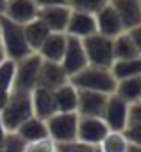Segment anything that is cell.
Instances as JSON below:
<instances>
[{"instance_id":"6da1fadb","label":"cell","mask_w":141,"mask_h":152,"mask_svg":"<svg viewBox=\"0 0 141 152\" xmlns=\"http://www.w3.org/2000/svg\"><path fill=\"white\" fill-rule=\"evenodd\" d=\"M77 90H88V91H98L104 95H113L116 88V79L109 68H100V66H91L88 64L84 70L70 77Z\"/></svg>"},{"instance_id":"7a4b0ae2","label":"cell","mask_w":141,"mask_h":152,"mask_svg":"<svg viewBox=\"0 0 141 152\" xmlns=\"http://www.w3.org/2000/svg\"><path fill=\"white\" fill-rule=\"evenodd\" d=\"M0 45L6 52V57L13 61H20L32 54L25 39L23 25L11 22L4 15H0Z\"/></svg>"},{"instance_id":"3957f363","label":"cell","mask_w":141,"mask_h":152,"mask_svg":"<svg viewBox=\"0 0 141 152\" xmlns=\"http://www.w3.org/2000/svg\"><path fill=\"white\" fill-rule=\"evenodd\" d=\"M31 116H34L32 115V104H31V93L13 90L6 107L0 113V120H2L6 131L15 132Z\"/></svg>"},{"instance_id":"277c9868","label":"cell","mask_w":141,"mask_h":152,"mask_svg":"<svg viewBox=\"0 0 141 152\" xmlns=\"http://www.w3.org/2000/svg\"><path fill=\"white\" fill-rule=\"evenodd\" d=\"M45 124H47L48 138L55 145L77 141V124H79L77 113H55Z\"/></svg>"},{"instance_id":"5b68a950","label":"cell","mask_w":141,"mask_h":152,"mask_svg":"<svg viewBox=\"0 0 141 152\" xmlns=\"http://www.w3.org/2000/svg\"><path fill=\"white\" fill-rule=\"evenodd\" d=\"M82 47H84V52H86V57H88V64L111 70V66L114 63L113 39L111 38H105V36L97 32L89 38H84Z\"/></svg>"},{"instance_id":"8992f818","label":"cell","mask_w":141,"mask_h":152,"mask_svg":"<svg viewBox=\"0 0 141 152\" xmlns=\"http://www.w3.org/2000/svg\"><path fill=\"white\" fill-rule=\"evenodd\" d=\"M41 63H43V59L39 57L38 52H32L27 57L16 61V72H15L13 90L31 93L34 88H38V77H39Z\"/></svg>"},{"instance_id":"52a82bcc","label":"cell","mask_w":141,"mask_h":152,"mask_svg":"<svg viewBox=\"0 0 141 152\" xmlns=\"http://www.w3.org/2000/svg\"><path fill=\"white\" fill-rule=\"evenodd\" d=\"M61 66L66 72L68 79L88 66V57H86V52L82 47V39L66 36V48H64V56L61 59Z\"/></svg>"},{"instance_id":"ba28073f","label":"cell","mask_w":141,"mask_h":152,"mask_svg":"<svg viewBox=\"0 0 141 152\" xmlns=\"http://www.w3.org/2000/svg\"><path fill=\"white\" fill-rule=\"evenodd\" d=\"M109 132V127L102 118L97 116H79L77 124V141L86 145H98L105 134Z\"/></svg>"},{"instance_id":"9c48e42d","label":"cell","mask_w":141,"mask_h":152,"mask_svg":"<svg viewBox=\"0 0 141 152\" xmlns=\"http://www.w3.org/2000/svg\"><path fill=\"white\" fill-rule=\"evenodd\" d=\"M127 116H129V104L121 100L118 95H109L107 104L102 115V120L109 127V131H125L127 127Z\"/></svg>"},{"instance_id":"30bf717a","label":"cell","mask_w":141,"mask_h":152,"mask_svg":"<svg viewBox=\"0 0 141 152\" xmlns=\"http://www.w3.org/2000/svg\"><path fill=\"white\" fill-rule=\"evenodd\" d=\"M64 34L72 36V38H77V39H84V38H89V36L97 34L95 15L81 13V11H72V13H70V20H68Z\"/></svg>"},{"instance_id":"8fae6325","label":"cell","mask_w":141,"mask_h":152,"mask_svg":"<svg viewBox=\"0 0 141 152\" xmlns=\"http://www.w3.org/2000/svg\"><path fill=\"white\" fill-rule=\"evenodd\" d=\"M107 97L98 91H88V90H79V99H77V115L79 116H97L102 118Z\"/></svg>"},{"instance_id":"7c38bea8","label":"cell","mask_w":141,"mask_h":152,"mask_svg":"<svg viewBox=\"0 0 141 152\" xmlns=\"http://www.w3.org/2000/svg\"><path fill=\"white\" fill-rule=\"evenodd\" d=\"M95 20H97V32L102 34V36H105V38L114 39L116 36H120L121 32H125L120 16L116 15V11L113 9V6L109 2L95 15Z\"/></svg>"},{"instance_id":"4fadbf2b","label":"cell","mask_w":141,"mask_h":152,"mask_svg":"<svg viewBox=\"0 0 141 152\" xmlns=\"http://www.w3.org/2000/svg\"><path fill=\"white\" fill-rule=\"evenodd\" d=\"M38 11H39V7L32 0H7L4 16L15 23L27 25L29 22L38 18Z\"/></svg>"},{"instance_id":"5bb4252c","label":"cell","mask_w":141,"mask_h":152,"mask_svg":"<svg viewBox=\"0 0 141 152\" xmlns=\"http://www.w3.org/2000/svg\"><path fill=\"white\" fill-rule=\"evenodd\" d=\"M70 79L66 72L63 70L61 63H50V61H43L41 68H39V77H38V88H45L48 91L57 90L59 86L66 84Z\"/></svg>"},{"instance_id":"9a60e30c","label":"cell","mask_w":141,"mask_h":152,"mask_svg":"<svg viewBox=\"0 0 141 152\" xmlns=\"http://www.w3.org/2000/svg\"><path fill=\"white\" fill-rule=\"evenodd\" d=\"M70 13L72 9L68 6H48L38 11V18L48 27L50 32H64L70 20Z\"/></svg>"},{"instance_id":"2e32d148","label":"cell","mask_w":141,"mask_h":152,"mask_svg":"<svg viewBox=\"0 0 141 152\" xmlns=\"http://www.w3.org/2000/svg\"><path fill=\"white\" fill-rule=\"evenodd\" d=\"M109 4L120 16L123 29L130 31L137 25H141V6L139 0H109Z\"/></svg>"},{"instance_id":"e0dca14e","label":"cell","mask_w":141,"mask_h":152,"mask_svg":"<svg viewBox=\"0 0 141 152\" xmlns=\"http://www.w3.org/2000/svg\"><path fill=\"white\" fill-rule=\"evenodd\" d=\"M31 104H32V115L43 122H47L50 116L57 113L54 104V95L45 88H34L31 91Z\"/></svg>"},{"instance_id":"ac0fdd59","label":"cell","mask_w":141,"mask_h":152,"mask_svg":"<svg viewBox=\"0 0 141 152\" xmlns=\"http://www.w3.org/2000/svg\"><path fill=\"white\" fill-rule=\"evenodd\" d=\"M64 48H66V34L64 32H50L48 38L39 47L38 54L43 61L61 63V59L64 56Z\"/></svg>"},{"instance_id":"d6986e66","label":"cell","mask_w":141,"mask_h":152,"mask_svg":"<svg viewBox=\"0 0 141 152\" xmlns=\"http://www.w3.org/2000/svg\"><path fill=\"white\" fill-rule=\"evenodd\" d=\"M52 95H54V104H55L57 113H77L79 90L70 81L66 84L59 86L57 90H54Z\"/></svg>"},{"instance_id":"ffe728a7","label":"cell","mask_w":141,"mask_h":152,"mask_svg":"<svg viewBox=\"0 0 141 152\" xmlns=\"http://www.w3.org/2000/svg\"><path fill=\"white\" fill-rule=\"evenodd\" d=\"M23 32H25L27 45H29V48H31L32 52H38L39 47L43 45V41H45V39L48 38V34H50L48 27H47L39 18H36V20L29 22L27 25H23Z\"/></svg>"},{"instance_id":"44dd1931","label":"cell","mask_w":141,"mask_h":152,"mask_svg":"<svg viewBox=\"0 0 141 152\" xmlns=\"http://www.w3.org/2000/svg\"><path fill=\"white\" fill-rule=\"evenodd\" d=\"M111 73L116 81L130 79V77H139L141 75V56L132 57V59H120L114 61L111 66Z\"/></svg>"},{"instance_id":"7402d4cb","label":"cell","mask_w":141,"mask_h":152,"mask_svg":"<svg viewBox=\"0 0 141 152\" xmlns=\"http://www.w3.org/2000/svg\"><path fill=\"white\" fill-rule=\"evenodd\" d=\"M114 95H118L127 104H134V102L141 100V75H139V77H130V79L116 81Z\"/></svg>"},{"instance_id":"603a6c76","label":"cell","mask_w":141,"mask_h":152,"mask_svg":"<svg viewBox=\"0 0 141 152\" xmlns=\"http://www.w3.org/2000/svg\"><path fill=\"white\" fill-rule=\"evenodd\" d=\"M16 132L27 141V143H32V141H38V140H43V138H48V131H47V124L36 116H31L29 120H25L18 129Z\"/></svg>"},{"instance_id":"cb8c5ba5","label":"cell","mask_w":141,"mask_h":152,"mask_svg":"<svg viewBox=\"0 0 141 152\" xmlns=\"http://www.w3.org/2000/svg\"><path fill=\"white\" fill-rule=\"evenodd\" d=\"M113 56H114V61H120V59H132V57H137L139 52L134 45V41L130 39L129 32H121L120 36H116L113 39Z\"/></svg>"},{"instance_id":"d4e9b609","label":"cell","mask_w":141,"mask_h":152,"mask_svg":"<svg viewBox=\"0 0 141 152\" xmlns=\"http://www.w3.org/2000/svg\"><path fill=\"white\" fill-rule=\"evenodd\" d=\"M129 141L121 131H109L105 138L98 143L100 152H127Z\"/></svg>"},{"instance_id":"484cf974","label":"cell","mask_w":141,"mask_h":152,"mask_svg":"<svg viewBox=\"0 0 141 152\" xmlns=\"http://www.w3.org/2000/svg\"><path fill=\"white\" fill-rule=\"evenodd\" d=\"M15 72H16V61L6 57L0 63V90L2 91H9V93L13 91Z\"/></svg>"},{"instance_id":"4316f807","label":"cell","mask_w":141,"mask_h":152,"mask_svg":"<svg viewBox=\"0 0 141 152\" xmlns=\"http://www.w3.org/2000/svg\"><path fill=\"white\" fill-rule=\"evenodd\" d=\"M107 2H109V0H66V6L72 11L97 15Z\"/></svg>"},{"instance_id":"83f0119b","label":"cell","mask_w":141,"mask_h":152,"mask_svg":"<svg viewBox=\"0 0 141 152\" xmlns=\"http://www.w3.org/2000/svg\"><path fill=\"white\" fill-rule=\"evenodd\" d=\"M27 145L29 143L15 131V132H7L6 134V140H4L2 147H0V150L2 152H25Z\"/></svg>"},{"instance_id":"f1b7e54d","label":"cell","mask_w":141,"mask_h":152,"mask_svg":"<svg viewBox=\"0 0 141 152\" xmlns=\"http://www.w3.org/2000/svg\"><path fill=\"white\" fill-rule=\"evenodd\" d=\"M57 152H100L98 145H86L81 141H72V143H59L55 145Z\"/></svg>"},{"instance_id":"f546056e","label":"cell","mask_w":141,"mask_h":152,"mask_svg":"<svg viewBox=\"0 0 141 152\" xmlns=\"http://www.w3.org/2000/svg\"><path fill=\"white\" fill-rule=\"evenodd\" d=\"M27 152H57L55 143L50 138H43L27 145Z\"/></svg>"},{"instance_id":"4dcf8cb0","label":"cell","mask_w":141,"mask_h":152,"mask_svg":"<svg viewBox=\"0 0 141 152\" xmlns=\"http://www.w3.org/2000/svg\"><path fill=\"white\" fill-rule=\"evenodd\" d=\"M130 125H141V100L129 104V116H127V127ZM125 127V129H127Z\"/></svg>"},{"instance_id":"1f68e13d","label":"cell","mask_w":141,"mask_h":152,"mask_svg":"<svg viewBox=\"0 0 141 152\" xmlns=\"http://www.w3.org/2000/svg\"><path fill=\"white\" fill-rule=\"evenodd\" d=\"M123 134H125L129 143L141 147V125H130L123 131Z\"/></svg>"},{"instance_id":"d6a6232c","label":"cell","mask_w":141,"mask_h":152,"mask_svg":"<svg viewBox=\"0 0 141 152\" xmlns=\"http://www.w3.org/2000/svg\"><path fill=\"white\" fill-rule=\"evenodd\" d=\"M127 32H129L130 39L134 41V45H136L139 56H141V25H137V27H134V29H130V31H127Z\"/></svg>"},{"instance_id":"836d02e7","label":"cell","mask_w":141,"mask_h":152,"mask_svg":"<svg viewBox=\"0 0 141 152\" xmlns=\"http://www.w3.org/2000/svg\"><path fill=\"white\" fill-rule=\"evenodd\" d=\"M32 2L41 9V7H48V6H66V0H32Z\"/></svg>"},{"instance_id":"e575fe53","label":"cell","mask_w":141,"mask_h":152,"mask_svg":"<svg viewBox=\"0 0 141 152\" xmlns=\"http://www.w3.org/2000/svg\"><path fill=\"white\" fill-rule=\"evenodd\" d=\"M9 91H2L0 90V113H2V109L6 107V104H7V100H9Z\"/></svg>"},{"instance_id":"d590c367","label":"cell","mask_w":141,"mask_h":152,"mask_svg":"<svg viewBox=\"0 0 141 152\" xmlns=\"http://www.w3.org/2000/svg\"><path fill=\"white\" fill-rule=\"evenodd\" d=\"M6 134H7V131H6L2 120H0V147H2V143H4V140H6Z\"/></svg>"},{"instance_id":"8d00e7d4","label":"cell","mask_w":141,"mask_h":152,"mask_svg":"<svg viewBox=\"0 0 141 152\" xmlns=\"http://www.w3.org/2000/svg\"><path fill=\"white\" fill-rule=\"evenodd\" d=\"M127 152H141V147H137V145H132V143H129V147H127Z\"/></svg>"},{"instance_id":"74e56055","label":"cell","mask_w":141,"mask_h":152,"mask_svg":"<svg viewBox=\"0 0 141 152\" xmlns=\"http://www.w3.org/2000/svg\"><path fill=\"white\" fill-rule=\"evenodd\" d=\"M6 4H7V0H0V15H4V11H6Z\"/></svg>"},{"instance_id":"f35d334b","label":"cell","mask_w":141,"mask_h":152,"mask_svg":"<svg viewBox=\"0 0 141 152\" xmlns=\"http://www.w3.org/2000/svg\"><path fill=\"white\" fill-rule=\"evenodd\" d=\"M6 59V52H4V48H2V45H0V63H2Z\"/></svg>"},{"instance_id":"ab89813d","label":"cell","mask_w":141,"mask_h":152,"mask_svg":"<svg viewBox=\"0 0 141 152\" xmlns=\"http://www.w3.org/2000/svg\"><path fill=\"white\" fill-rule=\"evenodd\" d=\"M139 6H141V0H139Z\"/></svg>"},{"instance_id":"60d3db41","label":"cell","mask_w":141,"mask_h":152,"mask_svg":"<svg viewBox=\"0 0 141 152\" xmlns=\"http://www.w3.org/2000/svg\"><path fill=\"white\" fill-rule=\"evenodd\" d=\"M0 152H2V150H0Z\"/></svg>"},{"instance_id":"b9f144b4","label":"cell","mask_w":141,"mask_h":152,"mask_svg":"<svg viewBox=\"0 0 141 152\" xmlns=\"http://www.w3.org/2000/svg\"><path fill=\"white\" fill-rule=\"evenodd\" d=\"M25 152H27V150H25Z\"/></svg>"}]
</instances>
